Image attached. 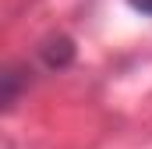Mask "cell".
<instances>
[{"label": "cell", "mask_w": 152, "mask_h": 149, "mask_svg": "<svg viewBox=\"0 0 152 149\" xmlns=\"http://www.w3.org/2000/svg\"><path fill=\"white\" fill-rule=\"evenodd\" d=\"M127 4H131L138 14H149V18H152V0H127Z\"/></svg>", "instance_id": "cell-1"}]
</instances>
